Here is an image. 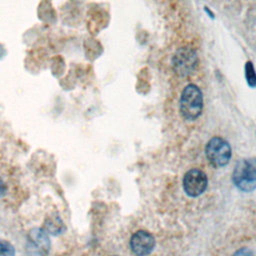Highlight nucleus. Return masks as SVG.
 <instances>
[{
    "mask_svg": "<svg viewBox=\"0 0 256 256\" xmlns=\"http://www.w3.org/2000/svg\"><path fill=\"white\" fill-rule=\"evenodd\" d=\"M233 256H255V255L251 249H249L247 247H242L239 250H237L233 254Z\"/></svg>",
    "mask_w": 256,
    "mask_h": 256,
    "instance_id": "9b49d317",
    "label": "nucleus"
},
{
    "mask_svg": "<svg viewBox=\"0 0 256 256\" xmlns=\"http://www.w3.org/2000/svg\"><path fill=\"white\" fill-rule=\"evenodd\" d=\"M232 181L243 192H251L256 189V157L245 158L236 164Z\"/></svg>",
    "mask_w": 256,
    "mask_h": 256,
    "instance_id": "f03ea898",
    "label": "nucleus"
},
{
    "mask_svg": "<svg viewBox=\"0 0 256 256\" xmlns=\"http://www.w3.org/2000/svg\"><path fill=\"white\" fill-rule=\"evenodd\" d=\"M155 246L153 235L145 230L136 231L130 239L131 251L136 256H147L152 252Z\"/></svg>",
    "mask_w": 256,
    "mask_h": 256,
    "instance_id": "423d86ee",
    "label": "nucleus"
},
{
    "mask_svg": "<svg viewBox=\"0 0 256 256\" xmlns=\"http://www.w3.org/2000/svg\"><path fill=\"white\" fill-rule=\"evenodd\" d=\"M205 153L207 159L214 167H223L228 164L231 158V147L221 137H213L206 144Z\"/></svg>",
    "mask_w": 256,
    "mask_h": 256,
    "instance_id": "7ed1b4c3",
    "label": "nucleus"
},
{
    "mask_svg": "<svg viewBox=\"0 0 256 256\" xmlns=\"http://www.w3.org/2000/svg\"><path fill=\"white\" fill-rule=\"evenodd\" d=\"M244 74H245V78L246 81L248 83V85L252 88L256 87V72L253 66V63L251 61H247L244 67Z\"/></svg>",
    "mask_w": 256,
    "mask_h": 256,
    "instance_id": "1a4fd4ad",
    "label": "nucleus"
},
{
    "mask_svg": "<svg viewBox=\"0 0 256 256\" xmlns=\"http://www.w3.org/2000/svg\"><path fill=\"white\" fill-rule=\"evenodd\" d=\"M43 229L49 235H60L65 231V225L62 219L57 214H51L46 217Z\"/></svg>",
    "mask_w": 256,
    "mask_h": 256,
    "instance_id": "6e6552de",
    "label": "nucleus"
},
{
    "mask_svg": "<svg viewBox=\"0 0 256 256\" xmlns=\"http://www.w3.org/2000/svg\"><path fill=\"white\" fill-rule=\"evenodd\" d=\"M0 256H15L14 246L7 240L0 238Z\"/></svg>",
    "mask_w": 256,
    "mask_h": 256,
    "instance_id": "9d476101",
    "label": "nucleus"
},
{
    "mask_svg": "<svg viewBox=\"0 0 256 256\" xmlns=\"http://www.w3.org/2000/svg\"><path fill=\"white\" fill-rule=\"evenodd\" d=\"M51 247L49 234L43 228H33L26 240L27 256H47Z\"/></svg>",
    "mask_w": 256,
    "mask_h": 256,
    "instance_id": "20e7f679",
    "label": "nucleus"
},
{
    "mask_svg": "<svg viewBox=\"0 0 256 256\" xmlns=\"http://www.w3.org/2000/svg\"><path fill=\"white\" fill-rule=\"evenodd\" d=\"M180 112L184 119L193 121L197 119L203 110V94L195 84H188L180 96Z\"/></svg>",
    "mask_w": 256,
    "mask_h": 256,
    "instance_id": "f257e3e1",
    "label": "nucleus"
},
{
    "mask_svg": "<svg viewBox=\"0 0 256 256\" xmlns=\"http://www.w3.org/2000/svg\"><path fill=\"white\" fill-rule=\"evenodd\" d=\"M6 191H7V186L5 182L0 178V197L4 196L6 194Z\"/></svg>",
    "mask_w": 256,
    "mask_h": 256,
    "instance_id": "f8f14e48",
    "label": "nucleus"
},
{
    "mask_svg": "<svg viewBox=\"0 0 256 256\" xmlns=\"http://www.w3.org/2000/svg\"><path fill=\"white\" fill-rule=\"evenodd\" d=\"M175 66L180 75H186L190 73L192 68L195 66V54L191 51H179V54L175 57Z\"/></svg>",
    "mask_w": 256,
    "mask_h": 256,
    "instance_id": "0eeeda50",
    "label": "nucleus"
},
{
    "mask_svg": "<svg viewBox=\"0 0 256 256\" xmlns=\"http://www.w3.org/2000/svg\"><path fill=\"white\" fill-rule=\"evenodd\" d=\"M208 179L206 174L197 168H193L186 172L183 178V188L187 195L197 197L201 195L207 188Z\"/></svg>",
    "mask_w": 256,
    "mask_h": 256,
    "instance_id": "39448f33",
    "label": "nucleus"
}]
</instances>
